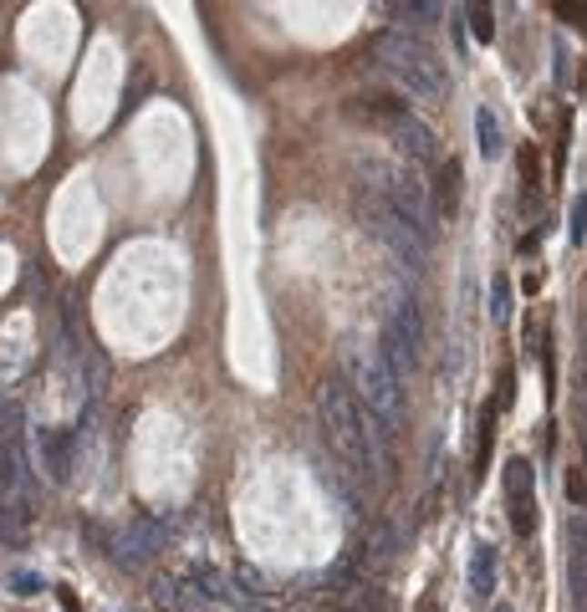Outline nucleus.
Listing matches in <instances>:
<instances>
[{"label": "nucleus", "mask_w": 587, "mask_h": 612, "mask_svg": "<svg viewBox=\"0 0 587 612\" xmlns=\"http://www.w3.org/2000/svg\"><path fill=\"white\" fill-rule=\"evenodd\" d=\"M317 414H322V429H327V444L342 455V465L363 480H379L383 469V429L368 418V408L348 393L342 378H327L317 388Z\"/></svg>", "instance_id": "1"}, {"label": "nucleus", "mask_w": 587, "mask_h": 612, "mask_svg": "<svg viewBox=\"0 0 587 612\" xmlns=\"http://www.w3.org/2000/svg\"><path fill=\"white\" fill-rule=\"evenodd\" d=\"M338 363H342V383H348V393L368 408V418L383 424V429L399 424V414H404V388H399V373L389 367V357H383L379 347H368V342L348 337L338 347Z\"/></svg>", "instance_id": "2"}, {"label": "nucleus", "mask_w": 587, "mask_h": 612, "mask_svg": "<svg viewBox=\"0 0 587 612\" xmlns=\"http://www.w3.org/2000/svg\"><path fill=\"white\" fill-rule=\"evenodd\" d=\"M373 52H379V66L409 92V97L434 103V97L450 92V72H444L440 52H434L430 41H419L414 31H383Z\"/></svg>", "instance_id": "3"}, {"label": "nucleus", "mask_w": 587, "mask_h": 612, "mask_svg": "<svg viewBox=\"0 0 587 612\" xmlns=\"http://www.w3.org/2000/svg\"><path fill=\"white\" fill-rule=\"evenodd\" d=\"M358 205H363V215H368V230H373V235L383 240V246H389L393 256H399V266H404L409 276L424 271V261H430V240H424V235H419L409 220H399V215H393V209L383 205V199L363 195V189H358Z\"/></svg>", "instance_id": "4"}, {"label": "nucleus", "mask_w": 587, "mask_h": 612, "mask_svg": "<svg viewBox=\"0 0 587 612\" xmlns=\"http://www.w3.org/2000/svg\"><path fill=\"white\" fill-rule=\"evenodd\" d=\"M383 357H389L393 373H414L419 357H424V312H419V301L404 296L399 306L389 312V326H383Z\"/></svg>", "instance_id": "5"}, {"label": "nucleus", "mask_w": 587, "mask_h": 612, "mask_svg": "<svg viewBox=\"0 0 587 612\" xmlns=\"http://www.w3.org/2000/svg\"><path fill=\"white\" fill-rule=\"evenodd\" d=\"M506 510H511V531L516 536L536 531V469L526 459L506 465Z\"/></svg>", "instance_id": "6"}, {"label": "nucleus", "mask_w": 587, "mask_h": 612, "mask_svg": "<svg viewBox=\"0 0 587 612\" xmlns=\"http://www.w3.org/2000/svg\"><path fill=\"white\" fill-rule=\"evenodd\" d=\"M383 128H389V138H393V154L409 158L414 169H424V164H434V158H440V144H434L430 123H419L414 113L393 117V123H383Z\"/></svg>", "instance_id": "7"}, {"label": "nucleus", "mask_w": 587, "mask_h": 612, "mask_svg": "<svg viewBox=\"0 0 587 612\" xmlns=\"http://www.w3.org/2000/svg\"><path fill=\"white\" fill-rule=\"evenodd\" d=\"M148 597H154L158 612H195V607H199V597L189 592V587H184V577H169V572H158V577H154Z\"/></svg>", "instance_id": "8"}, {"label": "nucleus", "mask_w": 587, "mask_h": 612, "mask_svg": "<svg viewBox=\"0 0 587 612\" xmlns=\"http://www.w3.org/2000/svg\"><path fill=\"white\" fill-rule=\"evenodd\" d=\"M475 144L485 158H501V148H506V128H501V113L491 103L475 107Z\"/></svg>", "instance_id": "9"}, {"label": "nucleus", "mask_w": 587, "mask_h": 612, "mask_svg": "<svg viewBox=\"0 0 587 612\" xmlns=\"http://www.w3.org/2000/svg\"><path fill=\"white\" fill-rule=\"evenodd\" d=\"M470 592L475 597L496 592V547H475V557H470Z\"/></svg>", "instance_id": "10"}, {"label": "nucleus", "mask_w": 587, "mask_h": 612, "mask_svg": "<svg viewBox=\"0 0 587 612\" xmlns=\"http://www.w3.org/2000/svg\"><path fill=\"white\" fill-rule=\"evenodd\" d=\"M368 567H389V561H393V551H399V526H393V521H379V526H373V536H368Z\"/></svg>", "instance_id": "11"}, {"label": "nucleus", "mask_w": 587, "mask_h": 612, "mask_svg": "<svg viewBox=\"0 0 587 612\" xmlns=\"http://www.w3.org/2000/svg\"><path fill=\"white\" fill-rule=\"evenodd\" d=\"M230 582H235V592H240V597H256V602L271 597V582H266V572H261V567H250V561H235V567H230Z\"/></svg>", "instance_id": "12"}, {"label": "nucleus", "mask_w": 587, "mask_h": 612, "mask_svg": "<svg viewBox=\"0 0 587 612\" xmlns=\"http://www.w3.org/2000/svg\"><path fill=\"white\" fill-rule=\"evenodd\" d=\"M460 205V158H444L440 164V215H455Z\"/></svg>", "instance_id": "13"}, {"label": "nucleus", "mask_w": 587, "mask_h": 612, "mask_svg": "<svg viewBox=\"0 0 587 612\" xmlns=\"http://www.w3.org/2000/svg\"><path fill=\"white\" fill-rule=\"evenodd\" d=\"M567 547H572V572H587V516L582 510L567 516Z\"/></svg>", "instance_id": "14"}, {"label": "nucleus", "mask_w": 587, "mask_h": 612, "mask_svg": "<svg viewBox=\"0 0 587 612\" xmlns=\"http://www.w3.org/2000/svg\"><path fill=\"white\" fill-rule=\"evenodd\" d=\"M465 21L475 41H496V11L491 5H465Z\"/></svg>", "instance_id": "15"}, {"label": "nucleus", "mask_w": 587, "mask_h": 612, "mask_svg": "<svg viewBox=\"0 0 587 612\" xmlns=\"http://www.w3.org/2000/svg\"><path fill=\"white\" fill-rule=\"evenodd\" d=\"M363 107L368 113H379L383 123H393V117L409 113V103H399V92H373V97H363Z\"/></svg>", "instance_id": "16"}, {"label": "nucleus", "mask_w": 587, "mask_h": 612, "mask_svg": "<svg viewBox=\"0 0 587 612\" xmlns=\"http://www.w3.org/2000/svg\"><path fill=\"white\" fill-rule=\"evenodd\" d=\"M66 444H72V434H46V439H41V449H46V465H52L56 480H66Z\"/></svg>", "instance_id": "17"}, {"label": "nucleus", "mask_w": 587, "mask_h": 612, "mask_svg": "<svg viewBox=\"0 0 587 612\" xmlns=\"http://www.w3.org/2000/svg\"><path fill=\"white\" fill-rule=\"evenodd\" d=\"M516 174H521V189H526V195H536V189H541V158H536V148H521V164H516Z\"/></svg>", "instance_id": "18"}, {"label": "nucleus", "mask_w": 587, "mask_h": 612, "mask_svg": "<svg viewBox=\"0 0 587 612\" xmlns=\"http://www.w3.org/2000/svg\"><path fill=\"white\" fill-rule=\"evenodd\" d=\"M491 316H496V322H511V281L506 276L491 281Z\"/></svg>", "instance_id": "19"}, {"label": "nucleus", "mask_w": 587, "mask_h": 612, "mask_svg": "<svg viewBox=\"0 0 587 612\" xmlns=\"http://www.w3.org/2000/svg\"><path fill=\"white\" fill-rule=\"evenodd\" d=\"M552 11H557V21H567V26H577L587 36V0H557Z\"/></svg>", "instance_id": "20"}, {"label": "nucleus", "mask_w": 587, "mask_h": 612, "mask_svg": "<svg viewBox=\"0 0 587 612\" xmlns=\"http://www.w3.org/2000/svg\"><path fill=\"white\" fill-rule=\"evenodd\" d=\"M389 15H393V21H414V26H419V21H434L440 5H409V0H404V5H389Z\"/></svg>", "instance_id": "21"}, {"label": "nucleus", "mask_w": 587, "mask_h": 612, "mask_svg": "<svg viewBox=\"0 0 587 612\" xmlns=\"http://www.w3.org/2000/svg\"><path fill=\"white\" fill-rule=\"evenodd\" d=\"M567 235H572V240H587V195L572 199V225H567Z\"/></svg>", "instance_id": "22"}, {"label": "nucleus", "mask_w": 587, "mask_h": 612, "mask_svg": "<svg viewBox=\"0 0 587 612\" xmlns=\"http://www.w3.org/2000/svg\"><path fill=\"white\" fill-rule=\"evenodd\" d=\"M567 496H572V506H587V480L577 475V469L567 475Z\"/></svg>", "instance_id": "23"}, {"label": "nucleus", "mask_w": 587, "mask_h": 612, "mask_svg": "<svg viewBox=\"0 0 587 612\" xmlns=\"http://www.w3.org/2000/svg\"><path fill=\"white\" fill-rule=\"evenodd\" d=\"M567 62H572V56H567V46H562V41H557V82H567V72H572V66H567Z\"/></svg>", "instance_id": "24"}, {"label": "nucleus", "mask_w": 587, "mask_h": 612, "mask_svg": "<svg viewBox=\"0 0 587 612\" xmlns=\"http://www.w3.org/2000/svg\"><path fill=\"white\" fill-rule=\"evenodd\" d=\"M414 612H444V607H440V597L430 592V597H419V607H414Z\"/></svg>", "instance_id": "25"}, {"label": "nucleus", "mask_w": 587, "mask_h": 612, "mask_svg": "<svg viewBox=\"0 0 587 612\" xmlns=\"http://www.w3.org/2000/svg\"><path fill=\"white\" fill-rule=\"evenodd\" d=\"M250 612H281V607H276V602H256Z\"/></svg>", "instance_id": "26"}, {"label": "nucleus", "mask_w": 587, "mask_h": 612, "mask_svg": "<svg viewBox=\"0 0 587 612\" xmlns=\"http://www.w3.org/2000/svg\"><path fill=\"white\" fill-rule=\"evenodd\" d=\"M582 408H587V367H582Z\"/></svg>", "instance_id": "27"}, {"label": "nucleus", "mask_w": 587, "mask_h": 612, "mask_svg": "<svg viewBox=\"0 0 587 612\" xmlns=\"http://www.w3.org/2000/svg\"><path fill=\"white\" fill-rule=\"evenodd\" d=\"M491 612H511V607H506V602H501V607H491Z\"/></svg>", "instance_id": "28"}]
</instances>
